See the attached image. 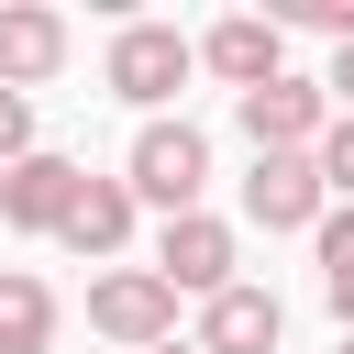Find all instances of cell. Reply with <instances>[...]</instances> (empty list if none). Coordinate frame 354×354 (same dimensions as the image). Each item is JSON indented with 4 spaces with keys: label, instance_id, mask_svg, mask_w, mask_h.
Listing matches in <instances>:
<instances>
[{
    "label": "cell",
    "instance_id": "obj_1",
    "mask_svg": "<svg viewBox=\"0 0 354 354\" xmlns=\"http://www.w3.org/2000/svg\"><path fill=\"white\" fill-rule=\"evenodd\" d=\"M122 188H133V210L155 199L166 221H188V210H199V188H210V133H199V122H144V133H133Z\"/></svg>",
    "mask_w": 354,
    "mask_h": 354
},
{
    "label": "cell",
    "instance_id": "obj_2",
    "mask_svg": "<svg viewBox=\"0 0 354 354\" xmlns=\"http://www.w3.org/2000/svg\"><path fill=\"white\" fill-rule=\"evenodd\" d=\"M188 66H199V44H188L177 22H122V33H111V88H122L133 111H166V100L188 88Z\"/></svg>",
    "mask_w": 354,
    "mask_h": 354
},
{
    "label": "cell",
    "instance_id": "obj_3",
    "mask_svg": "<svg viewBox=\"0 0 354 354\" xmlns=\"http://www.w3.org/2000/svg\"><path fill=\"white\" fill-rule=\"evenodd\" d=\"M232 122H243L254 155H310V144L332 133V100H321V77H266V88L232 100Z\"/></svg>",
    "mask_w": 354,
    "mask_h": 354
},
{
    "label": "cell",
    "instance_id": "obj_4",
    "mask_svg": "<svg viewBox=\"0 0 354 354\" xmlns=\"http://www.w3.org/2000/svg\"><path fill=\"white\" fill-rule=\"evenodd\" d=\"M88 321H100L111 343L155 354V343H177V288H166L155 266H111V277L88 288Z\"/></svg>",
    "mask_w": 354,
    "mask_h": 354
},
{
    "label": "cell",
    "instance_id": "obj_5",
    "mask_svg": "<svg viewBox=\"0 0 354 354\" xmlns=\"http://www.w3.org/2000/svg\"><path fill=\"white\" fill-rule=\"evenodd\" d=\"M232 266H243V243H232V221H210V210L166 221V243H155V277H166L177 299H221Z\"/></svg>",
    "mask_w": 354,
    "mask_h": 354
},
{
    "label": "cell",
    "instance_id": "obj_6",
    "mask_svg": "<svg viewBox=\"0 0 354 354\" xmlns=\"http://www.w3.org/2000/svg\"><path fill=\"white\" fill-rule=\"evenodd\" d=\"M321 210H332V188H321L310 155H254V177H243V221H266V232H321Z\"/></svg>",
    "mask_w": 354,
    "mask_h": 354
},
{
    "label": "cell",
    "instance_id": "obj_7",
    "mask_svg": "<svg viewBox=\"0 0 354 354\" xmlns=\"http://www.w3.org/2000/svg\"><path fill=\"white\" fill-rule=\"evenodd\" d=\"M199 66L243 100V88H266V77H288V33L266 22V11H232V22H210L199 33Z\"/></svg>",
    "mask_w": 354,
    "mask_h": 354
},
{
    "label": "cell",
    "instance_id": "obj_8",
    "mask_svg": "<svg viewBox=\"0 0 354 354\" xmlns=\"http://www.w3.org/2000/svg\"><path fill=\"white\" fill-rule=\"evenodd\" d=\"M77 177H88V166H66V155L33 144L22 166H0V221H11V232H55L66 199H77Z\"/></svg>",
    "mask_w": 354,
    "mask_h": 354
},
{
    "label": "cell",
    "instance_id": "obj_9",
    "mask_svg": "<svg viewBox=\"0 0 354 354\" xmlns=\"http://www.w3.org/2000/svg\"><path fill=\"white\" fill-rule=\"evenodd\" d=\"M55 66H66V11L0 0V88H44Z\"/></svg>",
    "mask_w": 354,
    "mask_h": 354
},
{
    "label": "cell",
    "instance_id": "obj_10",
    "mask_svg": "<svg viewBox=\"0 0 354 354\" xmlns=\"http://www.w3.org/2000/svg\"><path fill=\"white\" fill-rule=\"evenodd\" d=\"M55 243H66V254H88V266H111V254L133 243V188H122V177H77V199H66Z\"/></svg>",
    "mask_w": 354,
    "mask_h": 354
},
{
    "label": "cell",
    "instance_id": "obj_11",
    "mask_svg": "<svg viewBox=\"0 0 354 354\" xmlns=\"http://www.w3.org/2000/svg\"><path fill=\"white\" fill-rule=\"evenodd\" d=\"M277 332H288V310H277V288H221L210 310H199V354H277Z\"/></svg>",
    "mask_w": 354,
    "mask_h": 354
},
{
    "label": "cell",
    "instance_id": "obj_12",
    "mask_svg": "<svg viewBox=\"0 0 354 354\" xmlns=\"http://www.w3.org/2000/svg\"><path fill=\"white\" fill-rule=\"evenodd\" d=\"M44 343H55V288L11 266L0 277V354H44Z\"/></svg>",
    "mask_w": 354,
    "mask_h": 354
},
{
    "label": "cell",
    "instance_id": "obj_13",
    "mask_svg": "<svg viewBox=\"0 0 354 354\" xmlns=\"http://www.w3.org/2000/svg\"><path fill=\"white\" fill-rule=\"evenodd\" d=\"M321 299L354 332V210H321Z\"/></svg>",
    "mask_w": 354,
    "mask_h": 354
},
{
    "label": "cell",
    "instance_id": "obj_14",
    "mask_svg": "<svg viewBox=\"0 0 354 354\" xmlns=\"http://www.w3.org/2000/svg\"><path fill=\"white\" fill-rule=\"evenodd\" d=\"M310 166H321V188H332V199L354 210V111H332V133L310 144Z\"/></svg>",
    "mask_w": 354,
    "mask_h": 354
},
{
    "label": "cell",
    "instance_id": "obj_15",
    "mask_svg": "<svg viewBox=\"0 0 354 354\" xmlns=\"http://www.w3.org/2000/svg\"><path fill=\"white\" fill-rule=\"evenodd\" d=\"M22 155H33V100L0 88V166H22Z\"/></svg>",
    "mask_w": 354,
    "mask_h": 354
},
{
    "label": "cell",
    "instance_id": "obj_16",
    "mask_svg": "<svg viewBox=\"0 0 354 354\" xmlns=\"http://www.w3.org/2000/svg\"><path fill=\"white\" fill-rule=\"evenodd\" d=\"M321 100H332V111H354V44H332V77H321Z\"/></svg>",
    "mask_w": 354,
    "mask_h": 354
},
{
    "label": "cell",
    "instance_id": "obj_17",
    "mask_svg": "<svg viewBox=\"0 0 354 354\" xmlns=\"http://www.w3.org/2000/svg\"><path fill=\"white\" fill-rule=\"evenodd\" d=\"M155 354H199V343H155Z\"/></svg>",
    "mask_w": 354,
    "mask_h": 354
},
{
    "label": "cell",
    "instance_id": "obj_18",
    "mask_svg": "<svg viewBox=\"0 0 354 354\" xmlns=\"http://www.w3.org/2000/svg\"><path fill=\"white\" fill-rule=\"evenodd\" d=\"M343 354H354V332H343Z\"/></svg>",
    "mask_w": 354,
    "mask_h": 354
}]
</instances>
